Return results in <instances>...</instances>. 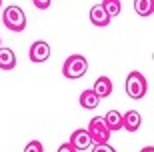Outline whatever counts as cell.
<instances>
[{"mask_svg": "<svg viewBox=\"0 0 154 152\" xmlns=\"http://www.w3.org/2000/svg\"><path fill=\"white\" fill-rule=\"evenodd\" d=\"M30 60L36 62V64H40V62H46L48 60V56H50V44L48 42H44V40H36L34 44L30 46Z\"/></svg>", "mask_w": 154, "mask_h": 152, "instance_id": "6", "label": "cell"}, {"mask_svg": "<svg viewBox=\"0 0 154 152\" xmlns=\"http://www.w3.org/2000/svg\"><path fill=\"white\" fill-rule=\"evenodd\" d=\"M58 152H76V150H74V148H72V146H70L68 142H64L62 146L58 148Z\"/></svg>", "mask_w": 154, "mask_h": 152, "instance_id": "18", "label": "cell"}, {"mask_svg": "<svg viewBox=\"0 0 154 152\" xmlns=\"http://www.w3.org/2000/svg\"><path fill=\"white\" fill-rule=\"evenodd\" d=\"M2 22L12 32H22L26 28V14L20 6H6L2 14Z\"/></svg>", "mask_w": 154, "mask_h": 152, "instance_id": "1", "label": "cell"}, {"mask_svg": "<svg viewBox=\"0 0 154 152\" xmlns=\"http://www.w3.org/2000/svg\"><path fill=\"white\" fill-rule=\"evenodd\" d=\"M86 132H88V136H90L92 144H108L110 134H112V132L106 128V124H104V118H98V116L90 120V124H88Z\"/></svg>", "mask_w": 154, "mask_h": 152, "instance_id": "4", "label": "cell"}, {"mask_svg": "<svg viewBox=\"0 0 154 152\" xmlns=\"http://www.w3.org/2000/svg\"><path fill=\"white\" fill-rule=\"evenodd\" d=\"M146 92H148V82H146V78H144V74H140V72L134 70V72H130L128 76H126V94L130 96L132 100L144 98Z\"/></svg>", "mask_w": 154, "mask_h": 152, "instance_id": "2", "label": "cell"}, {"mask_svg": "<svg viewBox=\"0 0 154 152\" xmlns=\"http://www.w3.org/2000/svg\"><path fill=\"white\" fill-rule=\"evenodd\" d=\"M106 10V14H108L110 18L112 16H118L120 10H122V6H120V0H102V4H100Z\"/></svg>", "mask_w": 154, "mask_h": 152, "instance_id": "14", "label": "cell"}, {"mask_svg": "<svg viewBox=\"0 0 154 152\" xmlns=\"http://www.w3.org/2000/svg\"><path fill=\"white\" fill-rule=\"evenodd\" d=\"M92 90H94V94L102 100V98H106V96L112 94V80H110L108 76H98L96 82H94V86H92Z\"/></svg>", "mask_w": 154, "mask_h": 152, "instance_id": "8", "label": "cell"}, {"mask_svg": "<svg viewBox=\"0 0 154 152\" xmlns=\"http://www.w3.org/2000/svg\"><path fill=\"white\" fill-rule=\"evenodd\" d=\"M98 104H100V98L94 94V90H92V88L82 90V94H80V106L86 108V110H94Z\"/></svg>", "mask_w": 154, "mask_h": 152, "instance_id": "12", "label": "cell"}, {"mask_svg": "<svg viewBox=\"0 0 154 152\" xmlns=\"http://www.w3.org/2000/svg\"><path fill=\"white\" fill-rule=\"evenodd\" d=\"M142 124V116L138 110H128L126 114H122V128L128 132H136Z\"/></svg>", "mask_w": 154, "mask_h": 152, "instance_id": "7", "label": "cell"}, {"mask_svg": "<svg viewBox=\"0 0 154 152\" xmlns=\"http://www.w3.org/2000/svg\"><path fill=\"white\" fill-rule=\"evenodd\" d=\"M0 6H2V0H0Z\"/></svg>", "mask_w": 154, "mask_h": 152, "instance_id": "20", "label": "cell"}, {"mask_svg": "<svg viewBox=\"0 0 154 152\" xmlns=\"http://www.w3.org/2000/svg\"><path fill=\"white\" fill-rule=\"evenodd\" d=\"M140 152H154V146H144Z\"/></svg>", "mask_w": 154, "mask_h": 152, "instance_id": "19", "label": "cell"}, {"mask_svg": "<svg viewBox=\"0 0 154 152\" xmlns=\"http://www.w3.org/2000/svg\"><path fill=\"white\" fill-rule=\"evenodd\" d=\"M90 22L94 24V26L104 28V26H108V24H110V16L106 14V10H104L100 4H94L90 8Z\"/></svg>", "mask_w": 154, "mask_h": 152, "instance_id": "9", "label": "cell"}, {"mask_svg": "<svg viewBox=\"0 0 154 152\" xmlns=\"http://www.w3.org/2000/svg\"><path fill=\"white\" fill-rule=\"evenodd\" d=\"M16 66V54L12 48L0 46V70H12Z\"/></svg>", "mask_w": 154, "mask_h": 152, "instance_id": "10", "label": "cell"}, {"mask_svg": "<svg viewBox=\"0 0 154 152\" xmlns=\"http://www.w3.org/2000/svg\"><path fill=\"white\" fill-rule=\"evenodd\" d=\"M68 144L74 148L76 152H84L86 148L92 146V140H90V136H88V132H86V128H78L70 134Z\"/></svg>", "mask_w": 154, "mask_h": 152, "instance_id": "5", "label": "cell"}, {"mask_svg": "<svg viewBox=\"0 0 154 152\" xmlns=\"http://www.w3.org/2000/svg\"><path fill=\"white\" fill-rule=\"evenodd\" d=\"M104 124H106V128L110 132H118L122 130V114L118 110H108L106 116H104Z\"/></svg>", "mask_w": 154, "mask_h": 152, "instance_id": "11", "label": "cell"}, {"mask_svg": "<svg viewBox=\"0 0 154 152\" xmlns=\"http://www.w3.org/2000/svg\"><path fill=\"white\" fill-rule=\"evenodd\" d=\"M32 4H34L38 10H46V8H50L52 0H32Z\"/></svg>", "mask_w": 154, "mask_h": 152, "instance_id": "17", "label": "cell"}, {"mask_svg": "<svg viewBox=\"0 0 154 152\" xmlns=\"http://www.w3.org/2000/svg\"><path fill=\"white\" fill-rule=\"evenodd\" d=\"M92 152H116L110 144H92Z\"/></svg>", "mask_w": 154, "mask_h": 152, "instance_id": "16", "label": "cell"}, {"mask_svg": "<svg viewBox=\"0 0 154 152\" xmlns=\"http://www.w3.org/2000/svg\"><path fill=\"white\" fill-rule=\"evenodd\" d=\"M86 70H88V60L82 54H70L62 66V74L70 80H76L80 76H84Z\"/></svg>", "mask_w": 154, "mask_h": 152, "instance_id": "3", "label": "cell"}, {"mask_svg": "<svg viewBox=\"0 0 154 152\" xmlns=\"http://www.w3.org/2000/svg\"><path fill=\"white\" fill-rule=\"evenodd\" d=\"M24 152H44V146L40 140H30L26 146H24Z\"/></svg>", "mask_w": 154, "mask_h": 152, "instance_id": "15", "label": "cell"}, {"mask_svg": "<svg viewBox=\"0 0 154 152\" xmlns=\"http://www.w3.org/2000/svg\"><path fill=\"white\" fill-rule=\"evenodd\" d=\"M134 10L138 16H152L154 12V0H134Z\"/></svg>", "mask_w": 154, "mask_h": 152, "instance_id": "13", "label": "cell"}]
</instances>
